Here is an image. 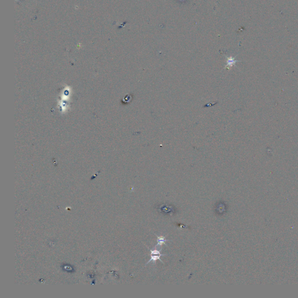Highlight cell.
Returning <instances> with one entry per match:
<instances>
[{"label": "cell", "instance_id": "obj_4", "mask_svg": "<svg viewBox=\"0 0 298 298\" xmlns=\"http://www.w3.org/2000/svg\"><path fill=\"white\" fill-rule=\"evenodd\" d=\"M147 247L150 250V252H151V254L150 255H164V256H166L167 255L166 254H161V250H157V249H150L149 248V247L147 246Z\"/></svg>", "mask_w": 298, "mask_h": 298}, {"label": "cell", "instance_id": "obj_2", "mask_svg": "<svg viewBox=\"0 0 298 298\" xmlns=\"http://www.w3.org/2000/svg\"><path fill=\"white\" fill-rule=\"evenodd\" d=\"M155 235H156V234H155ZM156 235V236H157V245H156V246H162L163 244H164V245H166L167 246V245H166V242H167V241H169L170 240H169V239H166L165 238V237H164V236H158L157 235Z\"/></svg>", "mask_w": 298, "mask_h": 298}, {"label": "cell", "instance_id": "obj_1", "mask_svg": "<svg viewBox=\"0 0 298 298\" xmlns=\"http://www.w3.org/2000/svg\"><path fill=\"white\" fill-rule=\"evenodd\" d=\"M238 62H240V61L236 60L235 59V57H227V62H226V65L225 66V69H229L231 68L233 66H235L236 63Z\"/></svg>", "mask_w": 298, "mask_h": 298}, {"label": "cell", "instance_id": "obj_3", "mask_svg": "<svg viewBox=\"0 0 298 298\" xmlns=\"http://www.w3.org/2000/svg\"><path fill=\"white\" fill-rule=\"evenodd\" d=\"M150 256H151V258H150V259L149 260V261L148 262H147V263L145 264V266H146L147 264H148L149 263H150V262H153V263H156V261H157V260H160L161 262H162V263H163V261L161 260V256H163L164 255H150Z\"/></svg>", "mask_w": 298, "mask_h": 298}]
</instances>
